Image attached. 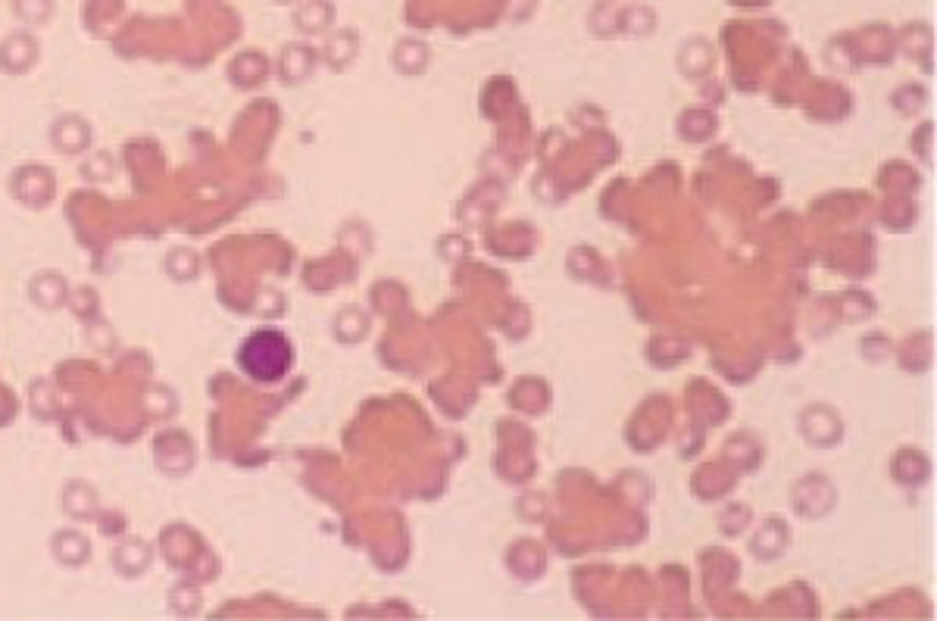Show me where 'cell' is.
I'll list each match as a JSON object with an SVG mask.
<instances>
[{
	"instance_id": "cell-1",
	"label": "cell",
	"mask_w": 937,
	"mask_h": 621,
	"mask_svg": "<svg viewBox=\"0 0 937 621\" xmlns=\"http://www.w3.org/2000/svg\"><path fill=\"white\" fill-rule=\"evenodd\" d=\"M294 353L279 332H257L241 347V369L257 382H282L288 375Z\"/></svg>"
}]
</instances>
